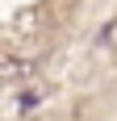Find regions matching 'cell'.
<instances>
[{
  "label": "cell",
  "mask_w": 117,
  "mask_h": 121,
  "mask_svg": "<svg viewBox=\"0 0 117 121\" xmlns=\"http://www.w3.org/2000/svg\"><path fill=\"white\" fill-rule=\"evenodd\" d=\"M38 100H42L38 92H25V96H21V113H29V109H38Z\"/></svg>",
  "instance_id": "1"
}]
</instances>
